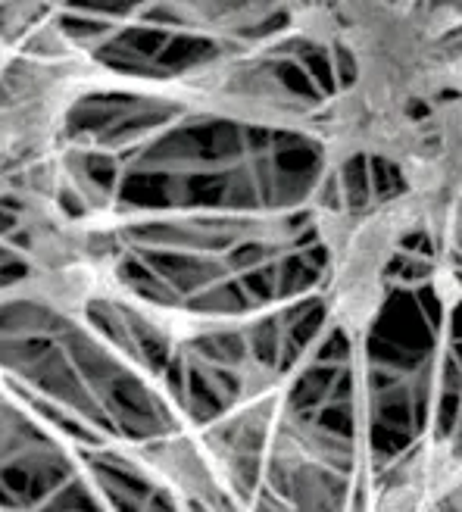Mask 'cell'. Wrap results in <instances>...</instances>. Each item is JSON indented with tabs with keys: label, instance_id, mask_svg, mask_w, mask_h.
<instances>
[{
	"label": "cell",
	"instance_id": "cell-1",
	"mask_svg": "<svg viewBox=\"0 0 462 512\" xmlns=\"http://www.w3.org/2000/svg\"><path fill=\"white\" fill-rule=\"evenodd\" d=\"M459 7L322 4V44H344L363 91L394 107L431 110L462 94Z\"/></svg>",
	"mask_w": 462,
	"mask_h": 512
},
{
	"label": "cell",
	"instance_id": "cell-2",
	"mask_svg": "<svg viewBox=\"0 0 462 512\" xmlns=\"http://www.w3.org/2000/svg\"><path fill=\"white\" fill-rule=\"evenodd\" d=\"M60 194H7L25 275L4 291L10 300H32L60 316H82L94 300L122 303L119 281L125 222L97 210L72 219L60 210Z\"/></svg>",
	"mask_w": 462,
	"mask_h": 512
},
{
	"label": "cell",
	"instance_id": "cell-3",
	"mask_svg": "<svg viewBox=\"0 0 462 512\" xmlns=\"http://www.w3.org/2000/svg\"><path fill=\"white\" fill-rule=\"evenodd\" d=\"M166 79H141L104 66L79 44L4 54V175L63 163L66 122L85 94H157Z\"/></svg>",
	"mask_w": 462,
	"mask_h": 512
},
{
	"label": "cell",
	"instance_id": "cell-4",
	"mask_svg": "<svg viewBox=\"0 0 462 512\" xmlns=\"http://www.w3.org/2000/svg\"><path fill=\"white\" fill-rule=\"evenodd\" d=\"M413 228L419 222L406 194L366 210H325L319 216V238L328 250V316L359 356L388 294L384 278Z\"/></svg>",
	"mask_w": 462,
	"mask_h": 512
},
{
	"label": "cell",
	"instance_id": "cell-5",
	"mask_svg": "<svg viewBox=\"0 0 462 512\" xmlns=\"http://www.w3.org/2000/svg\"><path fill=\"white\" fill-rule=\"evenodd\" d=\"M163 100H175L203 116L291 128L303 135H316L322 110V104L306 107V100L288 91V85L266 69L256 54H225L182 75H172L166 79Z\"/></svg>",
	"mask_w": 462,
	"mask_h": 512
},
{
	"label": "cell",
	"instance_id": "cell-6",
	"mask_svg": "<svg viewBox=\"0 0 462 512\" xmlns=\"http://www.w3.org/2000/svg\"><path fill=\"white\" fill-rule=\"evenodd\" d=\"M400 172L419 228L444 244L462 210V94L425 110L419 144Z\"/></svg>",
	"mask_w": 462,
	"mask_h": 512
},
{
	"label": "cell",
	"instance_id": "cell-7",
	"mask_svg": "<svg viewBox=\"0 0 462 512\" xmlns=\"http://www.w3.org/2000/svg\"><path fill=\"white\" fill-rule=\"evenodd\" d=\"M459 488V463L434 441L416 444L381 475L375 512H428Z\"/></svg>",
	"mask_w": 462,
	"mask_h": 512
}]
</instances>
